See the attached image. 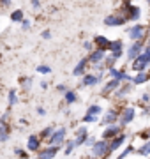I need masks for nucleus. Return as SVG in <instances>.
Returning <instances> with one entry per match:
<instances>
[{
    "label": "nucleus",
    "mask_w": 150,
    "mask_h": 159,
    "mask_svg": "<svg viewBox=\"0 0 150 159\" xmlns=\"http://www.w3.org/2000/svg\"><path fill=\"white\" fill-rule=\"evenodd\" d=\"M39 87L42 89V90H46V89H48V81H44V80H42V81L39 83Z\"/></svg>",
    "instance_id": "46"
},
{
    "label": "nucleus",
    "mask_w": 150,
    "mask_h": 159,
    "mask_svg": "<svg viewBox=\"0 0 150 159\" xmlns=\"http://www.w3.org/2000/svg\"><path fill=\"white\" fill-rule=\"evenodd\" d=\"M136 119V108L134 106H126V108H122L120 111V119H118V122H120V127H124V125L131 124L133 120Z\"/></svg>",
    "instance_id": "6"
},
{
    "label": "nucleus",
    "mask_w": 150,
    "mask_h": 159,
    "mask_svg": "<svg viewBox=\"0 0 150 159\" xmlns=\"http://www.w3.org/2000/svg\"><path fill=\"white\" fill-rule=\"evenodd\" d=\"M92 43H94V46H95V50H103V51H106V53L110 51V46H111V39H108L106 35H101V34L94 35Z\"/></svg>",
    "instance_id": "11"
},
{
    "label": "nucleus",
    "mask_w": 150,
    "mask_h": 159,
    "mask_svg": "<svg viewBox=\"0 0 150 159\" xmlns=\"http://www.w3.org/2000/svg\"><path fill=\"white\" fill-rule=\"evenodd\" d=\"M147 81H150V73H148V71L136 73L133 76V80H131V83H133L134 87H136V85H143V83H147Z\"/></svg>",
    "instance_id": "21"
},
{
    "label": "nucleus",
    "mask_w": 150,
    "mask_h": 159,
    "mask_svg": "<svg viewBox=\"0 0 150 159\" xmlns=\"http://www.w3.org/2000/svg\"><path fill=\"white\" fill-rule=\"evenodd\" d=\"M150 66V58L145 55V53H141L138 58H134L133 62H131V69H133L134 73H141V71H147Z\"/></svg>",
    "instance_id": "7"
},
{
    "label": "nucleus",
    "mask_w": 150,
    "mask_h": 159,
    "mask_svg": "<svg viewBox=\"0 0 150 159\" xmlns=\"http://www.w3.org/2000/svg\"><path fill=\"white\" fill-rule=\"evenodd\" d=\"M74 148H76L74 138H73V140H67V142H65V150H64V154H65V156H69V154L73 152V150H74Z\"/></svg>",
    "instance_id": "30"
},
{
    "label": "nucleus",
    "mask_w": 150,
    "mask_h": 159,
    "mask_svg": "<svg viewBox=\"0 0 150 159\" xmlns=\"http://www.w3.org/2000/svg\"><path fill=\"white\" fill-rule=\"evenodd\" d=\"M35 159H39V157H35Z\"/></svg>",
    "instance_id": "52"
},
{
    "label": "nucleus",
    "mask_w": 150,
    "mask_h": 159,
    "mask_svg": "<svg viewBox=\"0 0 150 159\" xmlns=\"http://www.w3.org/2000/svg\"><path fill=\"white\" fill-rule=\"evenodd\" d=\"M83 50L90 53V51H94V50H95V46H94V43H92V41H85V43H83Z\"/></svg>",
    "instance_id": "36"
},
{
    "label": "nucleus",
    "mask_w": 150,
    "mask_h": 159,
    "mask_svg": "<svg viewBox=\"0 0 150 159\" xmlns=\"http://www.w3.org/2000/svg\"><path fill=\"white\" fill-rule=\"evenodd\" d=\"M20 85H21V89H25V90H30V87H32V78L21 76V78H20Z\"/></svg>",
    "instance_id": "31"
},
{
    "label": "nucleus",
    "mask_w": 150,
    "mask_h": 159,
    "mask_svg": "<svg viewBox=\"0 0 150 159\" xmlns=\"http://www.w3.org/2000/svg\"><path fill=\"white\" fill-rule=\"evenodd\" d=\"M88 62H90V66H97V64H103L104 58H106V51L103 50H94L88 53Z\"/></svg>",
    "instance_id": "15"
},
{
    "label": "nucleus",
    "mask_w": 150,
    "mask_h": 159,
    "mask_svg": "<svg viewBox=\"0 0 150 159\" xmlns=\"http://www.w3.org/2000/svg\"><path fill=\"white\" fill-rule=\"evenodd\" d=\"M90 154H92L94 159H104V157H108V156L111 154L110 142H108V140H97V142H95V145L90 148Z\"/></svg>",
    "instance_id": "2"
},
{
    "label": "nucleus",
    "mask_w": 150,
    "mask_h": 159,
    "mask_svg": "<svg viewBox=\"0 0 150 159\" xmlns=\"http://www.w3.org/2000/svg\"><path fill=\"white\" fill-rule=\"evenodd\" d=\"M88 66H90L88 58H87V57H85V58H81L80 62H78V64L74 66V69H73V76H76V78H78V76H81V78H83V76L87 74Z\"/></svg>",
    "instance_id": "14"
},
{
    "label": "nucleus",
    "mask_w": 150,
    "mask_h": 159,
    "mask_svg": "<svg viewBox=\"0 0 150 159\" xmlns=\"http://www.w3.org/2000/svg\"><path fill=\"white\" fill-rule=\"evenodd\" d=\"M76 101H78V94L74 90H67L64 94V102L65 104H74Z\"/></svg>",
    "instance_id": "24"
},
{
    "label": "nucleus",
    "mask_w": 150,
    "mask_h": 159,
    "mask_svg": "<svg viewBox=\"0 0 150 159\" xmlns=\"http://www.w3.org/2000/svg\"><path fill=\"white\" fill-rule=\"evenodd\" d=\"M120 133H122V127H120L118 124L106 125V127H104V133H103V140H108V142H111V140H113V138H117Z\"/></svg>",
    "instance_id": "13"
},
{
    "label": "nucleus",
    "mask_w": 150,
    "mask_h": 159,
    "mask_svg": "<svg viewBox=\"0 0 150 159\" xmlns=\"http://www.w3.org/2000/svg\"><path fill=\"white\" fill-rule=\"evenodd\" d=\"M148 134H150V127H148Z\"/></svg>",
    "instance_id": "50"
},
{
    "label": "nucleus",
    "mask_w": 150,
    "mask_h": 159,
    "mask_svg": "<svg viewBox=\"0 0 150 159\" xmlns=\"http://www.w3.org/2000/svg\"><path fill=\"white\" fill-rule=\"evenodd\" d=\"M133 83H131V81H126V83H122L120 87H118V90L115 92V97L117 99H124V97L126 96H129V94H131V92H133Z\"/></svg>",
    "instance_id": "19"
},
{
    "label": "nucleus",
    "mask_w": 150,
    "mask_h": 159,
    "mask_svg": "<svg viewBox=\"0 0 150 159\" xmlns=\"http://www.w3.org/2000/svg\"><path fill=\"white\" fill-rule=\"evenodd\" d=\"M41 37H42V39H51V30L50 29H46V30H42V32H41Z\"/></svg>",
    "instance_id": "39"
},
{
    "label": "nucleus",
    "mask_w": 150,
    "mask_h": 159,
    "mask_svg": "<svg viewBox=\"0 0 150 159\" xmlns=\"http://www.w3.org/2000/svg\"><path fill=\"white\" fill-rule=\"evenodd\" d=\"M12 0H0V7H9Z\"/></svg>",
    "instance_id": "44"
},
{
    "label": "nucleus",
    "mask_w": 150,
    "mask_h": 159,
    "mask_svg": "<svg viewBox=\"0 0 150 159\" xmlns=\"http://www.w3.org/2000/svg\"><path fill=\"white\" fill-rule=\"evenodd\" d=\"M133 2H136V0H133Z\"/></svg>",
    "instance_id": "51"
},
{
    "label": "nucleus",
    "mask_w": 150,
    "mask_h": 159,
    "mask_svg": "<svg viewBox=\"0 0 150 159\" xmlns=\"http://www.w3.org/2000/svg\"><path fill=\"white\" fill-rule=\"evenodd\" d=\"M141 102H143V104H148L150 102V92H143V94H141Z\"/></svg>",
    "instance_id": "40"
},
{
    "label": "nucleus",
    "mask_w": 150,
    "mask_h": 159,
    "mask_svg": "<svg viewBox=\"0 0 150 159\" xmlns=\"http://www.w3.org/2000/svg\"><path fill=\"white\" fill-rule=\"evenodd\" d=\"M118 119H120V111L118 110H115V108H110L106 113L103 115V120H101V125H113V124H117L118 122Z\"/></svg>",
    "instance_id": "9"
},
{
    "label": "nucleus",
    "mask_w": 150,
    "mask_h": 159,
    "mask_svg": "<svg viewBox=\"0 0 150 159\" xmlns=\"http://www.w3.org/2000/svg\"><path fill=\"white\" fill-rule=\"evenodd\" d=\"M148 27L147 25H143V23H134L133 27H129L127 29V37L133 41H147V37H148Z\"/></svg>",
    "instance_id": "1"
},
{
    "label": "nucleus",
    "mask_w": 150,
    "mask_h": 159,
    "mask_svg": "<svg viewBox=\"0 0 150 159\" xmlns=\"http://www.w3.org/2000/svg\"><path fill=\"white\" fill-rule=\"evenodd\" d=\"M30 7L34 11H41V0H30Z\"/></svg>",
    "instance_id": "38"
},
{
    "label": "nucleus",
    "mask_w": 150,
    "mask_h": 159,
    "mask_svg": "<svg viewBox=\"0 0 150 159\" xmlns=\"http://www.w3.org/2000/svg\"><path fill=\"white\" fill-rule=\"evenodd\" d=\"M104 80V74H95V73H87L81 78V85L83 87H95Z\"/></svg>",
    "instance_id": "10"
},
{
    "label": "nucleus",
    "mask_w": 150,
    "mask_h": 159,
    "mask_svg": "<svg viewBox=\"0 0 150 159\" xmlns=\"http://www.w3.org/2000/svg\"><path fill=\"white\" fill-rule=\"evenodd\" d=\"M58 148H60V147H53V145H48L46 148H41L39 154H37V157H39V159H53L55 156H57Z\"/></svg>",
    "instance_id": "18"
},
{
    "label": "nucleus",
    "mask_w": 150,
    "mask_h": 159,
    "mask_svg": "<svg viewBox=\"0 0 150 159\" xmlns=\"http://www.w3.org/2000/svg\"><path fill=\"white\" fill-rule=\"evenodd\" d=\"M148 34H150V23H148Z\"/></svg>",
    "instance_id": "48"
},
{
    "label": "nucleus",
    "mask_w": 150,
    "mask_h": 159,
    "mask_svg": "<svg viewBox=\"0 0 150 159\" xmlns=\"http://www.w3.org/2000/svg\"><path fill=\"white\" fill-rule=\"evenodd\" d=\"M127 21H129V20H127L122 12H113V14L104 18V25H106V27H111V29H115V27H124Z\"/></svg>",
    "instance_id": "5"
},
{
    "label": "nucleus",
    "mask_w": 150,
    "mask_h": 159,
    "mask_svg": "<svg viewBox=\"0 0 150 159\" xmlns=\"http://www.w3.org/2000/svg\"><path fill=\"white\" fill-rule=\"evenodd\" d=\"M118 73H120V71H118L117 67H111V69H108V71H106V74H108V78H113V80H117Z\"/></svg>",
    "instance_id": "35"
},
{
    "label": "nucleus",
    "mask_w": 150,
    "mask_h": 159,
    "mask_svg": "<svg viewBox=\"0 0 150 159\" xmlns=\"http://www.w3.org/2000/svg\"><path fill=\"white\" fill-rule=\"evenodd\" d=\"M95 142H97V140H95V138H94V136H88V138H87V142H85V145H87V147H90V148H92L94 145H95Z\"/></svg>",
    "instance_id": "41"
},
{
    "label": "nucleus",
    "mask_w": 150,
    "mask_h": 159,
    "mask_svg": "<svg viewBox=\"0 0 150 159\" xmlns=\"http://www.w3.org/2000/svg\"><path fill=\"white\" fill-rule=\"evenodd\" d=\"M65 138H67V127H65V125H62V127L55 129L53 136L48 140V145H53V147H62L64 142H67Z\"/></svg>",
    "instance_id": "4"
},
{
    "label": "nucleus",
    "mask_w": 150,
    "mask_h": 159,
    "mask_svg": "<svg viewBox=\"0 0 150 159\" xmlns=\"http://www.w3.org/2000/svg\"><path fill=\"white\" fill-rule=\"evenodd\" d=\"M147 115H150V108H148V106H145L143 111H141V117H147Z\"/></svg>",
    "instance_id": "45"
},
{
    "label": "nucleus",
    "mask_w": 150,
    "mask_h": 159,
    "mask_svg": "<svg viewBox=\"0 0 150 159\" xmlns=\"http://www.w3.org/2000/svg\"><path fill=\"white\" fill-rule=\"evenodd\" d=\"M115 64H117V58L113 57V55H106V58H104L103 66H104V67H106V71H108V69L115 67Z\"/></svg>",
    "instance_id": "27"
},
{
    "label": "nucleus",
    "mask_w": 150,
    "mask_h": 159,
    "mask_svg": "<svg viewBox=\"0 0 150 159\" xmlns=\"http://www.w3.org/2000/svg\"><path fill=\"white\" fill-rule=\"evenodd\" d=\"M110 55L117 58V60H120L124 57V53H126V46H124V41L122 39H115L111 41V46H110V51H108Z\"/></svg>",
    "instance_id": "8"
},
{
    "label": "nucleus",
    "mask_w": 150,
    "mask_h": 159,
    "mask_svg": "<svg viewBox=\"0 0 150 159\" xmlns=\"http://www.w3.org/2000/svg\"><path fill=\"white\" fill-rule=\"evenodd\" d=\"M53 133H55V127H53V125H48V127H44V129L41 131L39 138H42V140H50V138L53 136Z\"/></svg>",
    "instance_id": "26"
},
{
    "label": "nucleus",
    "mask_w": 150,
    "mask_h": 159,
    "mask_svg": "<svg viewBox=\"0 0 150 159\" xmlns=\"http://www.w3.org/2000/svg\"><path fill=\"white\" fill-rule=\"evenodd\" d=\"M35 71L39 74H51V67H50V66H44V64H42V66H37Z\"/></svg>",
    "instance_id": "33"
},
{
    "label": "nucleus",
    "mask_w": 150,
    "mask_h": 159,
    "mask_svg": "<svg viewBox=\"0 0 150 159\" xmlns=\"http://www.w3.org/2000/svg\"><path fill=\"white\" fill-rule=\"evenodd\" d=\"M9 20H11L12 23H21L25 20V12L23 9H14V11L9 14Z\"/></svg>",
    "instance_id": "23"
},
{
    "label": "nucleus",
    "mask_w": 150,
    "mask_h": 159,
    "mask_svg": "<svg viewBox=\"0 0 150 159\" xmlns=\"http://www.w3.org/2000/svg\"><path fill=\"white\" fill-rule=\"evenodd\" d=\"M145 41H134V43H131V46L126 50V57H127V60L129 62H133L134 58H138L141 53H143V50H145Z\"/></svg>",
    "instance_id": "3"
},
{
    "label": "nucleus",
    "mask_w": 150,
    "mask_h": 159,
    "mask_svg": "<svg viewBox=\"0 0 150 159\" xmlns=\"http://www.w3.org/2000/svg\"><path fill=\"white\" fill-rule=\"evenodd\" d=\"M27 150L29 152H39L41 150V138L37 134H30L27 140Z\"/></svg>",
    "instance_id": "16"
},
{
    "label": "nucleus",
    "mask_w": 150,
    "mask_h": 159,
    "mask_svg": "<svg viewBox=\"0 0 150 159\" xmlns=\"http://www.w3.org/2000/svg\"><path fill=\"white\" fill-rule=\"evenodd\" d=\"M83 122H85V124H95V122H99V119H97V115H85V117H83Z\"/></svg>",
    "instance_id": "32"
},
{
    "label": "nucleus",
    "mask_w": 150,
    "mask_h": 159,
    "mask_svg": "<svg viewBox=\"0 0 150 159\" xmlns=\"http://www.w3.org/2000/svg\"><path fill=\"white\" fill-rule=\"evenodd\" d=\"M57 90L60 92V94H65L69 89H67V85H65V83H64V85H62V83H58V85H57Z\"/></svg>",
    "instance_id": "42"
},
{
    "label": "nucleus",
    "mask_w": 150,
    "mask_h": 159,
    "mask_svg": "<svg viewBox=\"0 0 150 159\" xmlns=\"http://www.w3.org/2000/svg\"><path fill=\"white\" fill-rule=\"evenodd\" d=\"M138 154H139V156H143V157H148V156H150V140H148V142H145L143 145L138 148Z\"/></svg>",
    "instance_id": "28"
},
{
    "label": "nucleus",
    "mask_w": 150,
    "mask_h": 159,
    "mask_svg": "<svg viewBox=\"0 0 150 159\" xmlns=\"http://www.w3.org/2000/svg\"><path fill=\"white\" fill-rule=\"evenodd\" d=\"M87 138H88V129H87V127H78V129H76V134H74V143H76V147H81V145H85Z\"/></svg>",
    "instance_id": "17"
},
{
    "label": "nucleus",
    "mask_w": 150,
    "mask_h": 159,
    "mask_svg": "<svg viewBox=\"0 0 150 159\" xmlns=\"http://www.w3.org/2000/svg\"><path fill=\"white\" fill-rule=\"evenodd\" d=\"M133 150H134L133 147H126V148H124V150H122L120 154H118V157H117V159H126L127 156H129V154L133 152Z\"/></svg>",
    "instance_id": "34"
},
{
    "label": "nucleus",
    "mask_w": 150,
    "mask_h": 159,
    "mask_svg": "<svg viewBox=\"0 0 150 159\" xmlns=\"http://www.w3.org/2000/svg\"><path fill=\"white\" fill-rule=\"evenodd\" d=\"M20 25H21V30H25V32H27V30H30V27H32V21L25 18V20H23L21 23H20Z\"/></svg>",
    "instance_id": "37"
},
{
    "label": "nucleus",
    "mask_w": 150,
    "mask_h": 159,
    "mask_svg": "<svg viewBox=\"0 0 150 159\" xmlns=\"http://www.w3.org/2000/svg\"><path fill=\"white\" fill-rule=\"evenodd\" d=\"M9 140V122L0 120V142H7Z\"/></svg>",
    "instance_id": "22"
},
{
    "label": "nucleus",
    "mask_w": 150,
    "mask_h": 159,
    "mask_svg": "<svg viewBox=\"0 0 150 159\" xmlns=\"http://www.w3.org/2000/svg\"><path fill=\"white\" fill-rule=\"evenodd\" d=\"M14 152H16V156H21V157L27 159V152H25V150H21V148H16Z\"/></svg>",
    "instance_id": "43"
},
{
    "label": "nucleus",
    "mask_w": 150,
    "mask_h": 159,
    "mask_svg": "<svg viewBox=\"0 0 150 159\" xmlns=\"http://www.w3.org/2000/svg\"><path fill=\"white\" fill-rule=\"evenodd\" d=\"M87 113L88 115H101L103 113V108H101V106H99V104H90V106H88L87 108Z\"/></svg>",
    "instance_id": "29"
},
{
    "label": "nucleus",
    "mask_w": 150,
    "mask_h": 159,
    "mask_svg": "<svg viewBox=\"0 0 150 159\" xmlns=\"http://www.w3.org/2000/svg\"><path fill=\"white\" fill-rule=\"evenodd\" d=\"M126 140H127V134L126 133H120L117 138H113L110 142V150L111 152H115V150H118V148H122L124 147V143H126Z\"/></svg>",
    "instance_id": "20"
},
{
    "label": "nucleus",
    "mask_w": 150,
    "mask_h": 159,
    "mask_svg": "<svg viewBox=\"0 0 150 159\" xmlns=\"http://www.w3.org/2000/svg\"><path fill=\"white\" fill-rule=\"evenodd\" d=\"M147 4H148V6H150V0H147Z\"/></svg>",
    "instance_id": "49"
},
{
    "label": "nucleus",
    "mask_w": 150,
    "mask_h": 159,
    "mask_svg": "<svg viewBox=\"0 0 150 159\" xmlns=\"http://www.w3.org/2000/svg\"><path fill=\"white\" fill-rule=\"evenodd\" d=\"M7 104H9V106L18 104V92L14 90V89H11V90L7 92Z\"/></svg>",
    "instance_id": "25"
},
{
    "label": "nucleus",
    "mask_w": 150,
    "mask_h": 159,
    "mask_svg": "<svg viewBox=\"0 0 150 159\" xmlns=\"http://www.w3.org/2000/svg\"><path fill=\"white\" fill-rule=\"evenodd\" d=\"M122 83L118 81V80H113V78H110L106 83L103 85V90H101V96H111V94H115L117 90H118V87H120Z\"/></svg>",
    "instance_id": "12"
},
{
    "label": "nucleus",
    "mask_w": 150,
    "mask_h": 159,
    "mask_svg": "<svg viewBox=\"0 0 150 159\" xmlns=\"http://www.w3.org/2000/svg\"><path fill=\"white\" fill-rule=\"evenodd\" d=\"M37 113L39 115H46V110L44 108H37Z\"/></svg>",
    "instance_id": "47"
}]
</instances>
